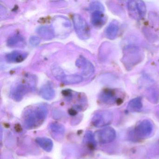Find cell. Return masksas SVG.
Returning <instances> with one entry per match:
<instances>
[{"label": "cell", "instance_id": "6da1fadb", "mask_svg": "<svg viewBox=\"0 0 159 159\" xmlns=\"http://www.w3.org/2000/svg\"><path fill=\"white\" fill-rule=\"evenodd\" d=\"M47 106L40 104L30 107L25 111L23 115L24 126L27 129H33L41 125L48 115Z\"/></svg>", "mask_w": 159, "mask_h": 159}, {"label": "cell", "instance_id": "7a4b0ae2", "mask_svg": "<svg viewBox=\"0 0 159 159\" xmlns=\"http://www.w3.org/2000/svg\"><path fill=\"white\" fill-rule=\"evenodd\" d=\"M74 29L78 37L81 39L86 40L90 37V29L85 19L79 14L73 15L72 18Z\"/></svg>", "mask_w": 159, "mask_h": 159}, {"label": "cell", "instance_id": "3957f363", "mask_svg": "<svg viewBox=\"0 0 159 159\" xmlns=\"http://www.w3.org/2000/svg\"><path fill=\"white\" fill-rule=\"evenodd\" d=\"M112 112L109 111H100L96 112L92 119V124L96 127H101L109 125L113 120Z\"/></svg>", "mask_w": 159, "mask_h": 159}, {"label": "cell", "instance_id": "277c9868", "mask_svg": "<svg viewBox=\"0 0 159 159\" xmlns=\"http://www.w3.org/2000/svg\"><path fill=\"white\" fill-rule=\"evenodd\" d=\"M129 14L135 19H142L146 15V6L141 1H131L127 4Z\"/></svg>", "mask_w": 159, "mask_h": 159}, {"label": "cell", "instance_id": "5b68a950", "mask_svg": "<svg viewBox=\"0 0 159 159\" xmlns=\"http://www.w3.org/2000/svg\"><path fill=\"white\" fill-rule=\"evenodd\" d=\"M153 130V125L148 120H143L140 122L134 129V134L136 138L143 139L150 135Z\"/></svg>", "mask_w": 159, "mask_h": 159}, {"label": "cell", "instance_id": "8992f818", "mask_svg": "<svg viewBox=\"0 0 159 159\" xmlns=\"http://www.w3.org/2000/svg\"><path fill=\"white\" fill-rule=\"evenodd\" d=\"M96 141L101 144L110 143L116 138V133L112 127H108L98 130L94 134Z\"/></svg>", "mask_w": 159, "mask_h": 159}, {"label": "cell", "instance_id": "52a82bcc", "mask_svg": "<svg viewBox=\"0 0 159 159\" xmlns=\"http://www.w3.org/2000/svg\"><path fill=\"white\" fill-rule=\"evenodd\" d=\"M76 65L78 68L82 70V74L84 78H89L94 73L93 65L83 56H80L79 57L76 61Z\"/></svg>", "mask_w": 159, "mask_h": 159}, {"label": "cell", "instance_id": "ba28073f", "mask_svg": "<svg viewBox=\"0 0 159 159\" xmlns=\"http://www.w3.org/2000/svg\"><path fill=\"white\" fill-rule=\"evenodd\" d=\"M30 86L24 84H19L15 86L11 91V97L16 101H21L24 97L29 92Z\"/></svg>", "mask_w": 159, "mask_h": 159}, {"label": "cell", "instance_id": "9c48e42d", "mask_svg": "<svg viewBox=\"0 0 159 159\" xmlns=\"http://www.w3.org/2000/svg\"><path fill=\"white\" fill-rule=\"evenodd\" d=\"M36 32L41 37L46 40L52 39L55 36V32L53 28L48 26H42L36 30Z\"/></svg>", "mask_w": 159, "mask_h": 159}, {"label": "cell", "instance_id": "30bf717a", "mask_svg": "<svg viewBox=\"0 0 159 159\" xmlns=\"http://www.w3.org/2000/svg\"><path fill=\"white\" fill-rule=\"evenodd\" d=\"M27 56V53L20 51H15L7 54L6 59L9 63H21L26 58Z\"/></svg>", "mask_w": 159, "mask_h": 159}, {"label": "cell", "instance_id": "8fae6325", "mask_svg": "<svg viewBox=\"0 0 159 159\" xmlns=\"http://www.w3.org/2000/svg\"><path fill=\"white\" fill-rule=\"evenodd\" d=\"M7 44L11 48L23 47L25 45V39L20 34H15L8 39Z\"/></svg>", "mask_w": 159, "mask_h": 159}, {"label": "cell", "instance_id": "7c38bea8", "mask_svg": "<svg viewBox=\"0 0 159 159\" xmlns=\"http://www.w3.org/2000/svg\"><path fill=\"white\" fill-rule=\"evenodd\" d=\"M99 99L105 104H113L116 101V97L113 91L107 89L100 93Z\"/></svg>", "mask_w": 159, "mask_h": 159}, {"label": "cell", "instance_id": "4fadbf2b", "mask_svg": "<svg viewBox=\"0 0 159 159\" xmlns=\"http://www.w3.org/2000/svg\"><path fill=\"white\" fill-rule=\"evenodd\" d=\"M106 18L102 11H94L92 13L91 22L96 27H102L106 23Z\"/></svg>", "mask_w": 159, "mask_h": 159}, {"label": "cell", "instance_id": "5bb4252c", "mask_svg": "<svg viewBox=\"0 0 159 159\" xmlns=\"http://www.w3.org/2000/svg\"><path fill=\"white\" fill-rule=\"evenodd\" d=\"M41 96L47 100H52L55 96V92L52 85L46 84L41 88L39 92Z\"/></svg>", "mask_w": 159, "mask_h": 159}, {"label": "cell", "instance_id": "9a60e30c", "mask_svg": "<svg viewBox=\"0 0 159 159\" xmlns=\"http://www.w3.org/2000/svg\"><path fill=\"white\" fill-rule=\"evenodd\" d=\"M36 141L42 148L47 152H50L52 149L53 143L50 139L44 137H38L36 139Z\"/></svg>", "mask_w": 159, "mask_h": 159}, {"label": "cell", "instance_id": "2e32d148", "mask_svg": "<svg viewBox=\"0 0 159 159\" xmlns=\"http://www.w3.org/2000/svg\"><path fill=\"white\" fill-rule=\"evenodd\" d=\"M119 31V26L117 23L111 22L109 24L105 31L106 37L110 39H113L117 37Z\"/></svg>", "mask_w": 159, "mask_h": 159}, {"label": "cell", "instance_id": "e0dca14e", "mask_svg": "<svg viewBox=\"0 0 159 159\" xmlns=\"http://www.w3.org/2000/svg\"><path fill=\"white\" fill-rule=\"evenodd\" d=\"M83 78L79 75H66L61 81L66 84H77L81 82Z\"/></svg>", "mask_w": 159, "mask_h": 159}, {"label": "cell", "instance_id": "ac0fdd59", "mask_svg": "<svg viewBox=\"0 0 159 159\" xmlns=\"http://www.w3.org/2000/svg\"><path fill=\"white\" fill-rule=\"evenodd\" d=\"M142 107V103L141 98H137L129 102L127 106L128 111H137L141 110Z\"/></svg>", "mask_w": 159, "mask_h": 159}, {"label": "cell", "instance_id": "d6986e66", "mask_svg": "<svg viewBox=\"0 0 159 159\" xmlns=\"http://www.w3.org/2000/svg\"><path fill=\"white\" fill-rule=\"evenodd\" d=\"M84 141L90 148L94 149L96 147V140L94 134L91 131H88L86 132L84 136Z\"/></svg>", "mask_w": 159, "mask_h": 159}, {"label": "cell", "instance_id": "ffe728a7", "mask_svg": "<svg viewBox=\"0 0 159 159\" xmlns=\"http://www.w3.org/2000/svg\"><path fill=\"white\" fill-rule=\"evenodd\" d=\"M51 132L55 135H63L65 128L63 125L57 122L52 123L50 125Z\"/></svg>", "mask_w": 159, "mask_h": 159}, {"label": "cell", "instance_id": "44dd1931", "mask_svg": "<svg viewBox=\"0 0 159 159\" xmlns=\"http://www.w3.org/2000/svg\"><path fill=\"white\" fill-rule=\"evenodd\" d=\"M52 73L53 76L59 80H62L63 78L66 76L64 70L60 67L57 65H53L51 68Z\"/></svg>", "mask_w": 159, "mask_h": 159}, {"label": "cell", "instance_id": "7402d4cb", "mask_svg": "<svg viewBox=\"0 0 159 159\" xmlns=\"http://www.w3.org/2000/svg\"><path fill=\"white\" fill-rule=\"evenodd\" d=\"M90 11H102L104 10V7L102 3L99 2H93L91 3L90 5Z\"/></svg>", "mask_w": 159, "mask_h": 159}, {"label": "cell", "instance_id": "603a6c76", "mask_svg": "<svg viewBox=\"0 0 159 159\" xmlns=\"http://www.w3.org/2000/svg\"><path fill=\"white\" fill-rule=\"evenodd\" d=\"M40 39L37 36H33L30 39V43L33 47H36L39 44Z\"/></svg>", "mask_w": 159, "mask_h": 159}]
</instances>
